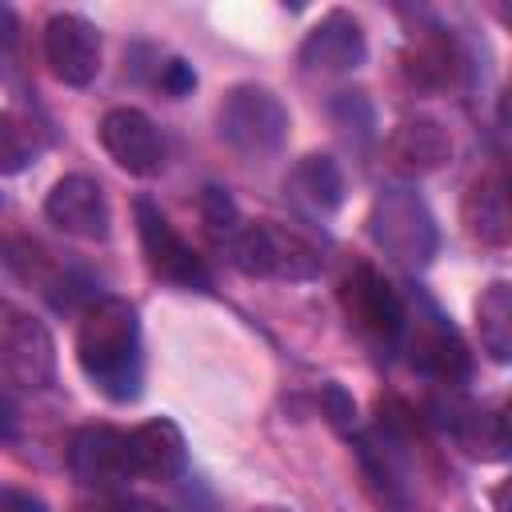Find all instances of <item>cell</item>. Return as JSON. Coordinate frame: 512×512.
I'll return each mask as SVG.
<instances>
[{"instance_id": "obj_1", "label": "cell", "mask_w": 512, "mask_h": 512, "mask_svg": "<svg viewBox=\"0 0 512 512\" xmlns=\"http://www.w3.org/2000/svg\"><path fill=\"white\" fill-rule=\"evenodd\" d=\"M76 364L100 396L132 404L144 392L140 312L124 296H92L76 324Z\"/></svg>"}, {"instance_id": "obj_2", "label": "cell", "mask_w": 512, "mask_h": 512, "mask_svg": "<svg viewBox=\"0 0 512 512\" xmlns=\"http://www.w3.org/2000/svg\"><path fill=\"white\" fill-rule=\"evenodd\" d=\"M228 260L236 272L252 280H284L304 284L324 272V252L296 228L272 224V220H244L228 240Z\"/></svg>"}, {"instance_id": "obj_3", "label": "cell", "mask_w": 512, "mask_h": 512, "mask_svg": "<svg viewBox=\"0 0 512 512\" xmlns=\"http://www.w3.org/2000/svg\"><path fill=\"white\" fill-rule=\"evenodd\" d=\"M368 236L388 260L404 268H428L440 248L436 216L412 184H392L376 192L368 208Z\"/></svg>"}, {"instance_id": "obj_4", "label": "cell", "mask_w": 512, "mask_h": 512, "mask_svg": "<svg viewBox=\"0 0 512 512\" xmlns=\"http://www.w3.org/2000/svg\"><path fill=\"white\" fill-rule=\"evenodd\" d=\"M216 128H220V140L228 148H236L240 156H276L288 140V108L284 100L264 88V84H236L228 88V96L220 100V112H216Z\"/></svg>"}, {"instance_id": "obj_5", "label": "cell", "mask_w": 512, "mask_h": 512, "mask_svg": "<svg viewBox=\"0 0 512 512\" xmlns=\"http://www.w3.org/2000/svg\"><path fill=\"white\" fill-rule=\"evenodd\" d=\"M0 376L24 388L56 384V340L48 324L8 296H0Z\"/></svg>"}, {"instance_id": "obj_6", "label": "cell", "mask_w": 512, "mask_h": 512, "mask_svg": "<svg viewBox=\"0 0 512 512\" xmlns=\"http://www.w3.org/2000/svg\"><path fill=\"white\" fill-rule=\"evenodd\" d=\"M136 236H140V252L144 264L156 280L184 288V292H208L212 288V272L208 264L196 256V248L172 228V220L164 216V208L148 196L136 200Z\"/></svg>"}, {"instance_id": "obj_7", "label": "cell", "mask_w": 512, "mask_h": 512, "mask_svg": "<svg viewBox=\"0 0 512 512\" xmlns=\"http://www.w3.org/2000/svg\"><path fill=\"white\" fill-rule=\"evenodd\" d=\"M340 304H344V316L352 320V328L368 344L388 348V352L400 348L408 304L384 272H376L372 264H356L340 284Z\"/></svg>"}, {"instance_id": "obj_8", "label": "cell", "mask_w": 512, "mask_h": 512, "mask_svg": "<svg viewBox=\"0 0 512 512\" xmlns=\"http://www.w3.org/2000/svg\"><path fill=\"white\" fill-rule=\"evenodd\" d=\"M400 348L408 352V364L440 384H464L472 376V352L460 340V332L452 328V320L424 300V308L412 316H404V336Z\"/></svg>"}, {"instance_id": "obj_9", "label": "cell", "mask_w": 512, "mask_h": 512, "mask_svg": "<svg viewBox=\"0 0 512 512\" xmlns=\"http://www.w3.org/2000/svg\"><path fill=\"white\" fill-rule=\"evenodd\" d=\"M300 68L312 76H344L356 72L368 56V36L364 24L348 12V8H332L324 12L300 40Z\"/></svg>"}, {"instance_id": "obj_10", "label": "cell", "mask_w": 512, "mask_h": 512, "mask_svg": "<svg viewBox=\"0 0 512 512\" xmlns=\"http://www.w3.org/2000/svg\"><path fill=\"white\" fill-rule=\"evenodd\" d=\"M44 60L68 88H88L100 76V32L80 12H56L44 24Z\"/></svg>"}, {"instance_id": "obj_11", "label": "cell", "mask_w": 512, "mask_h": 512, "mask_svg": "<svg viewBox=\"0 0 512 512\" xmlns=\"http://www.w3.org/2000/svg\"><path fill=\"white\" fill-rule=\"evenodd\" d=\"M44 216L76 240H104L112 232V208L108 196L100 188V180L84 176V172H68L60 176L48 196H44Z\"/></svg>"}, {"instance_id": "obj_12", "label": "cell", "mask_w": 512, "mask_h": 512, "mask_svg": "<svg viewBox=\"0 0 512 512\" xmlns=\"http://www.w3.org/2000/svg\"><path fill=\"white\" fill-rule=\"evenodd\" d=\"M100 144L128 176H156L164 168V136L140 108H108L100 120Z\"/></svg>"}, {"instance_id": "obj_13", "label": "cell", "mask_w": 512, "mask_h": 512, "mask_svg": "<svg viewBox=\"0 0 512 512\" xmlns=\"http://www.w3.org/2000/svg\"><path fill=\"white\" fill-rule=\"evenodd\" d=\"M68 468L88 488H116L132 476L128 464V432L112 424H84L68 440Z\"/></svg>"}, {"instance_id": "obj_14", "label": "cell", "mask_w": 512, "mask_h": 512, "mask_svg": "<svg viewBox=\"0 0 512 512\" xmlns=\"http://www.w3.org/2000/svg\"><path fill=\"white\" fill-rule=\"evenodd\" d=\"M384 152L392 172H400L404 180H420L440 172L452 160V132L436 116H404L388 132Z\"/></svg>"}, {"instance_id": "obj_15", "label": "cell", "mask_w": 512, "mask_h": 512, "mask_svg": "<svg viewBox=\"0 0 512 512\" xmlns=\"http://www.w3.org/2000/svg\"><path fill=\"white\" fill-rule=\"evenodd\" d=\"M356 456H360V468H364L368 484L376 488L380 504H388V508H408L404 432H400V424H396L392 416L380 420V428L356 436Z\"/></svg>"}, {"instance_id": "obj_16", "label": "cell", "mask_w": 512, "mask_h": 512, "mask_svg": "<svg viewBox=\"0 0 512 512\" xmlns=\"http://www.w3.org/2000/svg\"><path fill=\"white\" fill-rule=\"evenodd\" d=\"M432 412H436V424L472 460H504L508 456V428H504V416L500 412L480 408V404H468V400H456V396L436 400Z\"/></svg>"}, {"instance_id": "obj_17", "label": "cell", "mask_w": 512, "mask_h": 512, "mask_svg": "<svg viewBox=\"0 0 512 512\" xmlns=\"http://www.w3.org/2000/svg\"><path fill=\"white\" fill-rule=\"evenodd\" d=\"M128 464L132 476L144 480H176L188 468V440L176 420L152 416L128 432Z\"/></svg>"}, {"instance_id": "obj_18", "label": "cell", "mask_w": 512, "mask_h": 512, "mask_svg": "<svg viewBox=\"0 0 512 512\" xmlns=\"http://www.w3.org/2000/svg\"><path fill=\"white\" fill-rule=\"evenodd\" d=\"M284 192L308 216H332L344 204V172L328 152H308L288 168Z\"/></svg>"}, {"instance_id": "obj_19", "label": "cell", "mask_w": 512, "mask_h": 512, "mask_svg": "<svg viewBox=\"0 0 512 512\" xmlns=\"http://www.w3.org/2000/svg\"><path fill=\"white\" fill-rule=\"evenodd\" d=\"M464 228L484 248H504L512 236V212H508V188L496 172L480 176L464 196Z\"/></svg>"}, {"instance_id": "obj_20", "label": "cell", "mask_w": 512, "mask_h": 512, "mask_svg": "<svg viewBox=\"0 0 512 512\" xmlns=\"http://www.w3.org/2000/svg\"><path fill=\"white\" fill-rule=\"evenodd\" d=\"M476 328L480 344L496 364H508L512 356V288L508 280H492L476 300Z\"/></svg>"}, {"instance_id": "obj_21", "label": "cell", "mask_w": 512, "mask_h": 512, "mask_svg": "<svg viewBox=\"0 0 512 512\" xmlns=\"http://www.w3.org/2000/svg\"><path fill=\"white\" fill-rule=\"evenodd\" d=\"M460 56L448 36H416L404 52V72L416 88H448L456 80Z\"/></svg>"}, {"instance_id": "obj_22", "label": "cell", "mask_w": 512, "mask_h": 512, "mask_svg": "<svg viewBox=\"0 0 512 512\" xmlns=\"http://www.w3.org/2000/svg\"><path fill=\"white\" fill-rule=\"evenodd\" d=\"M44 152V132L32 124V116L4 108L0 112V176L24 172Z\"/></svg>"}, {"instance_id": "obj_23", "label": "cell", "mask_w": 512, "mask_h": 512, "mask_svg": "<svg viewBox=\"0 0 512 512\" xmlns=\"http://www.w3.org/2000/svg\"><path fill=\"white\" fill-rule=\"evenodd\" d=\"M200 216H204V224H208V232L224 244L244 220H240V212H236V204H232V196L224 192V188H216V184H208L204 192H200Z\"/></svg>"}, {"instance_id": "obj_24", "label": "cell", "mask_w": 512, "mask_h": 512, "mask_svg": "<svg viewBox=\"0 0 512 512\" xmlns=\"http://www.w3.org/2000/svg\"><path fill=\"white\" fill-rule=\"evenodd\" d=\"M320 412H324V420H328L332 428H340V432H352V428H356V400H352V392H348L344 384H336V380H328V384L320 388Z\"/></svg>"}, {"instance_id": "obj_25", "label": "cell", "mask_w": 512, "mask_h": 512, "mask_svg": "<svg viewBox=\"0 0 512 512\" xmlns=\"http://www.w3.org/2000/svg\"><path fill=\"white\" fill-rule=\"evenodd\" d=\"M156 88H164L168 96H184L196 88V68L180 56H168V60H156Z\"/></svg>"}, {"instance_id": "obj_26", "label": "cell", "mask_w": 512, "mask_h": 512, "mask_svg": "<svg viewBox=\"0 0 512 512\" xmlns=\"http://www.w3.org/2000/svg\"><path fill=\"white\" fill-rule=\"evenodd\" d=\"M16 44H20V32H16V16L8 4H0V76L12 72L16 64Z\"/></svg>"}, {"instance_id": "obj_27", "label": "cell", "mask_w": 512, "mask_h": 512, "mask_svg": "<svg viewBox=\"0 0 512 512\" xmlns=\"http://www.w3.org/2000/svg\"><path fill=\"white\" fill-rule=\"evenodd\" d=\"M0 512H48V504L28 488H0Z\"/></svg>"}, {"instance_id": "obj_28", "label": "cell", "mask_w": 512, "mask_h": 512, "mask_svg": "<svg viewBox=\"0 0 512 512\" xmlns=\"http://www.w3.org/2000/svg\"><path fill=\"white\" fill-rule=\"evenodd\" d=\"M16 424H20V404H16V396L0 384V440L16 436Z\"/></svg>"}, {"instance_id": "obj_29", "label": "cell", "mask_w": 512, "mask_h": 512, "mask_svg": "<svg viewBox=\"0 0 512 512\" xmlns=\"http://www.w3.org/2000/svg\"><path fill=\"white\" fill-rule=\"evenodd\" d=\"M116 512H168V508H160V504H152V500H120L116 504Z\"/></svg>"}, {"instance_id": "obj_30", "label": "cell", "mask_w": 512, "mask_h": 512, "mask_svg": "<svg viewBox=\"0 0 512 512\" xmlns=\"http://www.w3.org/2000/svg\"><path fill=\"white\" fill-rule=\"evenodd\" d=\"M84 512H116V504H100V508H84Z\"/></svg>"}, {"instance_id": "obj_31", "label": "cell", "mask_w": 512, "mask_h": 512, "mask_svg": "<svg viewBox=\"0 0 512 512\" xmlns=\"http://www.w3.org/2000/svg\"><path fill=\"white\" fill-rule=\"evenodd\" d=\"M260 512H288V508H260Z\"/></svg>"}]
</instances>
